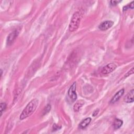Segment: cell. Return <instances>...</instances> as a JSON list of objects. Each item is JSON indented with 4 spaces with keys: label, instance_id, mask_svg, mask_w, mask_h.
I'll return each mask as SVG.
<instances>
[{
    "label": "cell",
    "instance_id": "1",
    "mask_svg": "<svg viewBox=\"0 0 134 134\" xmlns=\"http://www.w3.org/2000/svg\"><path fill=\"white\" fill-rule=\"evenodd\" d=\"M38 100L37 99H34L29 102L22 112L20 119L21 120H23L31 116L36 111L38 106Z\"/></svg>",
    "mask_w": 134,
    "mask_h": 134
},
{
    "label": "cell",
    "instance_id": "16",
    "mask_svg": "<svg viewBox=\"0 0 134 134\" xmlns=\"http://www.w3.org/2000/svg\"><path fill=\"white\" fill-rule=\"evenodd\" d=\"M61 128V126H59L56 124H53V127H52V129H53V131H56L57 130H59Z\"/></svg>",
    "mask_w": 134,
    "mask_h": 134
},
{
    "label": "cell",
    "instance_id": "11",
    "mask_svg": "<svg viewBox=\"0 0 134 134\" xmlns=\"http://www.w3.org/2000/svg\"><path fill=\"white\" fill-rule=\"evenodd\" d=\"M123 120L119 119H115L114 121V123H113V127H114V128L115 130H116V129H118L119 128H120L121 127V126H122L123 125Z\"/></svg>",
    "mask_w": 134,
    "mask_h": 134
},
{
    "label": "cell",
    "instance_id": "13",
    "mask_svg": "<svg viewBox=\"0 0 134 134\" xmlns=\"http://www.w3.org/2000/svg\"><path fill=\"white\" fill-rule=\"evenodd\" d=\"M51 105L50 104H48L44 109L43 111V115H46V114H47L48 113H49L50 112V111L51 110Z\"/></svg>",
    "mask_w": 134,
    "mask_h": 134
},
{
    "label": "cell",
    "instance_id": "7",
    "mask_svg": "<svg viewBox=\"0 0 134 134\" xmlns=\"http://www.w3.org/2000/svg\"><path fill=\"white\" fill-rule=\"evenodd\" d=\"M124 92H125V90L124 89H122L120 90L119 91H118L111 99V100L110 101V103L114 104L116 102H117L121 98V97L123 95V94H124Z\"/></svg>",
    "mask_w": 134,
    "mask_h": 134
},
{
    "label": "cell",
    "instance_id": "3",
    "mask_svg": "<svg viewBox=\"0 0 134 134\" xmlns=\"http://www.w3.org/2000/svg\"><path fill=\"white\" fill-rule=\"evenodd\" d=\"M76 87H77V83H76V82H75L70 86L68 92V96H69L70 99L72 101V102L76 101L77 99V94L76 93Z\"/></svg>",
    "mask_w": 134,
    "mask_h": 134
},
{
    "label": "cell",
    "instance_id": "10",
    "mask_svg": "<svg viewBox=\"0 0 134 134\" xmlns=\"http://www.w3.org/2000/svg\"><path fill=\"white\" fill-rule=\"evenodd\" d=\"M84 102L82 100L77 102L74 106V110L75 112H78L81 107L84 105Z\"/></svg>",
    "mask_w": 134,
    "mask_h": 134
},
{
    "label": "cell",
    "instance_id": "6",
    "mask_svg": "<svg viewBox=\"0 0 134 134\" xmlns=\"http://www.w3.org/2000/svg\"><path fill=\"white\" fill-rule=\"evenodd\" d=\"M113 24L114 22L112 21H105L100 24L99 28L102 31H105L112 27Z\"/></svg>",
    "mask_w": 134,
    "mask_h": 134
},
{
    "label": "cell",
    "instance_id": "2",
    "mask_svg": "<svg viewBox=\"0 0 134 134\" xmlns=\"http://www.w3.org/2000/svg\"><path fill=\"white\" fill-rule=\"evenodd\" d=\"M82 17V13L80 11L76 12L74 14L69 26V30L70 32H74L78 28Z\"/></svg>",
    "mask_w": 134,
    "mask_h": 134
},
{
    "label": "cell",
    "instance_id": "12",
    "mask_svg": "<svg viewBox=\"0 0 134 134\" xmlns=\"http://www.w3.org/2000/svg\"><path fill=\"white\" fill-rule=\"evenodd\" d=\"M7 108V104L4 102L1 103L0 104V111H1V116H2L3 112L5 111Z\"/></svg>",
    "mask_w": 134,
    "mask_h": 134
},
{
    "label": "cell",
    "instance_id": "9",
    "mask_svg": "<svg viewBox=\"0 0 134 134\" xmlns=\"http://www.w3.org/2000/svg\"><path fill=\"white\" fill-rule=\"evenodd\" d=\"M91 121V118L88 117L85 119L83 120L81 122V123L79 124V127L81 129H84L90 124Z\"/></svg>",
    "mask_w": 134,
    "mask_h": 134
},
{
    "label": "cell",
    "instance_id": "14",
    "mask_svg": "<svg viewBox=\"0 0 134 134\" xmlns=\"http://www.w3.org/2000/svg\"><path fill=\"white\" fill-rule=\"evenodd\" d=\"M133 74V67H132V68L131 69V70H130L126 74H125V75L124 76V78H127L129 76L132 75Z\"/></svg>",
    "mask_w": 134,
    "mask_h": 134
},
{
    "label": "cell",
    "instance_id": "15",
    "mask_svg": "<svg viewBox=\"0 0 134 134\" xmlns=\"http://www.w3.org/2000/svg\"><path fill=\"white\" fill-rule=\"evenodd\" d=\"M121 1H116V0H114V1H111L110 4L112 6H115L118 4L119 3H120Z\"/></svg>",
    "mask_w": 134,
    "mask_h": 134
},
{
    "label": "cell",
    "instance_id": "18",
    "mask_svg": "<svg viewBox=\"0 0 134 134\" xmlns=\"http://www.w3.org/2000/svg\"><path fill=\"white\" fill-rule=\"evenodd\" d=\"M129 7H130V9H133V2H131L129 4Z\"/></svg>",
    "mask_w": 134,
    "mask_h": 134
},
{
    "label": "cell",
    "instance_id": "17",
    "mask_svg": "<svg viewBox=\"0 0 134 134\" xmlns=\"http://www.w3.org/2000/svg\"><path fill=\"white\" fill-rule=\"evenodd\" d=\"M99 112V109H98L94 111V112L93 113V114H92V116H93V117L96 116L98 114Z\"/></svg>",
    "mask_w": 134,
    "mask_h": 134
},
{
    "label": "cell",
    "instance_id": "4",
    "mask_svg": "<svg viewBox=\"0 0 134 134\" xmlns=\"http://www.w3.org/2000/svg\"><path fill=\"white\" fill-rule=\"evenodd\" d=\"M117 68V65L114 63H110L104 66L101 70L103 75H108L114 71Z\"/></svg>",
    "mask_w": 134,
    "mask_h": 134
},
{
    "label": "cell",
    "instance_id": "5",
    "mask_svg": "<svg viewBox=\"0 0 134 134\" xmlns=\"http://www.w3.org/2000/svg\"><path fill=\"white\" fill-rule=\"evenodd\" d=\"M19 33H20L19 30L18 29H15L14 31H13L9 34V35L8 36V38H7V45H8L10 46L14 42L15 40L17 37V36L19 34Z\"/></svg>",
    "mask_w": 134,
    "mask_h": 134
},
{
    "label": "cell",
    "instance_id": "8",
    "mask_svg": "<svg viewBox=\"0 0 134 134\" xmlns=\"http://www.w3.org/2000/svg\"><path fill=\"white\" fill-rule=\"evenodd\" d=\"M133 98H134V90H133V89H132L124 97V102H125L126 103H132L134 101Z\"/></svg>",
    "mask_w": 134,
    "mask_h": 134
}]
</instances>
